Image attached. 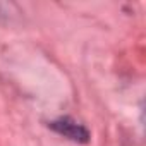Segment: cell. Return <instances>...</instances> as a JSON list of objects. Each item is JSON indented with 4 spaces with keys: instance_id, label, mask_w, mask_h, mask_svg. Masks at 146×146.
Instances as JSON below:
<instances>
[{
    "instance_id": "1",
    "label": "cell",
    "mask_w": 146,
    "mask_h": 146,
    "mask_svg": "<svg viewBox=\"0 0 146 146\" xmlns=\"http://www.w3.org/2000/svg\"><path fill=\"white\" fill-rule=\"evenodd\" d=\"M50 127H52L55 132H58V134L69 137L70 141H76V143H88V141H90V132H88V129H86L84 125H81L79 122L72 120L70 117H60V119L50 122Z\"/></svg>"
}]
</instances>
